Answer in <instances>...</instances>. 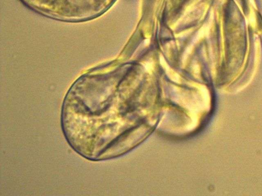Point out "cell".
Instances as JSON below:
<instances>
[{"label": "cell", "instance_id": "cell-1", "mask_svg": "<svg viewBox=\"0 0 262 196\" xmlns=\"http://www.w3.org/2000/svg\"><path fill=\"white\" fill-rule=\"evenodd\" d=\"M32 11L54 19L78 21L96 17L113 0H19Z\"/></svg>", "mask_w": 262, "mask_h": 196}]
</instances>
